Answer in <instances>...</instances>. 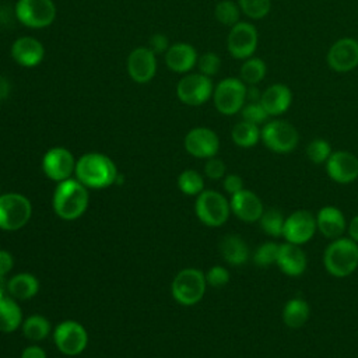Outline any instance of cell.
<instances>
[{"label":"cell","mask_w":358,"mask_h":358,"mask_svg":"<svg viewBox=\"0 0 358 358\" xmlns=\"http://www.w3.org/2000/svg\"><path fill=\"white\" fill-rule=\"evenodd\" d=\"M76 179L91 189H103L117 180L115 162L99 152H87L76 162Z\"/></svg>","instance_id":"cell-1"},{"label":"cell","mask_w":358,"mask_h":358,"mask_svg":"<svg viewBox=\"0 0 358 358\" xmlns=\"http://www.w3.org/2000/svg\"><path fill=\"white\" fill-rule=\"evenodd\" d=\"M88 187L78 179L59 182L53 193V210L64 221L80 218L88 207Z\"/></svg>","instance_id":"cell-2"},{"label":"cell","mask_w":358,"mask_h":358,"mask_svg":"<svg viewBox=\"0 0 358 358\" xmlns=\"http://www.w3.org/2000/svg\"><path fill=\"white\" fill-rule=\"evenodd\" d=\"M323 266L336 278H345L358 268V243L348 236L330 241L323 252Z\"/></svg>","instance_id":"cell-3"},{"label":"cell","mask_w":358,"mask_h":358,"mask_svg":"<svg viewBox=\"0 0 358 358\" xmlns=\"http://www.w3.org/2000/svg\"><path fill=\"white\" fill-rule=\"evenodd\" d=\"M260 141L275 154H288L298 147L299 133L292 123L273 119L260 129Z\"/></svg>","instance_id":"cell-4"},{"label":"cell","mask_w":358,"mask_h":358,"mask_svg":"<svg viewBox=\"0 0 358 358\" xmlns=\"http://www.w3.org/2000/svg\"><path fill=\"white\" fill-rule=\"evenodd\" d=\"M207 288L206 273L199 268H183L180 270L171 285V292L175 301L180 305L192 306L200 302Z\"/></svg>","instance_id":"cell-5"},{"label":"cell","mask_w":358,"mask_h":358,"mask_svg":"<svg viewBox=\"0 0 358 358\" xmlns=\"http://www.w3.org/2000/svg\"><path fill=\"white\" fill-rule=\"evenodd\" d=\"M197 218L207 227L224 225L231 214L229 200L217 190H203L194 203Z\"/></svg>","instance_id":"cell-6"},{"label":"cell","mask_w":358,"mask_h":358,"mask_svg":"<svg viewBox=\"0 0 358 358\" xmlns=\"http://www.w3.org/2000/svg\"><path fill=\"white\" fill-rule=\"evenodd\" d=\"M246 84L241 78L227 77L221 80L213 91V101L215 109L225 116H232L245 105L246 101Z\"/></svg>","instance_id":"cell-7"},{"label":"cell","mask_w":358,"mask_h":358,"mask_svg":"<svg viewBox=\"0 0 358 358\" xmlns=\"http://www.w3.org/2000/svg\"><path fill=\"white\" fill-rule=\"evenodd\" d=\"M32 214L31 201L21 193L0 194V229L17 231L27 225Z\"/></svg>","instance_id":"cell-8"},{"label":"cell","mask_w":358,"mask_h":358,"mask_svg":"<svg viewBox=\"0 0 358 358\" xmlns=\"http://www.w3.org/2000/svg\"><path fill=\"white\" fill-rule=\"evenodd\" d=\"M15 17L24 27L32 29L46 28L56 18V6L52 0H18Z\"/></svg>","instance_id":"cell-9"},{"label":"cell","mask_w":358,"mask_h":358,"mask_svg":"<svg viewBox=\"0 0 358 358\" xmlns=\"http://www.w3.org/2000/svg\"><path fill=\"white\" fill-rule=\"evenodd\" d=\"M53 341L62 354L76 357L85 350L88 334L81 323L76 320H64L53 330Z\"/></svg>","instance_id":"cell-10"},{"label":"cell","mask_w":358,"mask_h":358,"mask_svg":"<svg viewBox=\"0 0 358 358\" xmlns=\"http://www.w3.org/2000/svg\"><path fill=\"white\" fill-rule=\"evenodd\" d=\"M213 81L201 73H192L182 77L176 85L179 101L189 106H199L213 96Z\"/></svg>","instance_id":"cell-11"},{"label":"cell","mask_w":358,"mask_h":358,"mask_svg":"<svg viewBox=\"0 0 358 358\" xmlns=\"http://www.w3.org/2000/svg\"><path fill=\"white\" fill-rule=\"evenodd\" d=\"M316 232V217L309 210H295L285 217L282 228V238L285 242L303 246Z\"/></svg>","instance_id":"cell-12"},{"label":"cell","mask_w":358,"mask_h":358,"mask_svg":"<svg viewBox=\"0 0 358 358\" xmlns=\"http://www.w3.org/2000/svg\"><path fill=\"white\" fill-rule=\"evenodd\" d=\"M259 34L253 24L250 22H236L231 27L228 38H227V48L229 55L234 59L245 60L257 49Z\"/></svg>","instance_id":"cell-13"},{"label":"cell","mask_w":358,"mask_h":358,"mask_svg":"<svg viewBox=\"0 0 358 358\" xmlns=\"http://www.w3.org/2000/svg\"><path fill=\"white\" fill-rule=\"evenodd\" d=\"M76 162L71 151L64 147H53L45 152L42 158V169L49 179L63 182L70 179L74 173Z\"/></svg>","instance_id":"cell-14"},{"label":"cell","mask_w":358,"mask_h":358,"mask_svg":"<svg viewBox=\"0 0 358 358\" xmlns=\"http://www.w3.org/2000/svg\"><path fill=\"white\" fill-rule=\"evenodd\" d=\"M324 166L327 176L338 185H348L358 179V157L350 151H333Z\"/></svg>","instance_id":"cell-15"},{"label":"cell","mask_w":358,"mask_h":358,"mask_svg":"<svg viewBox=\"0 0 358 358\" xmlns=\"http://www.w3.org/2000/svg\"><path fill=\"white\" fill-rule=\"evenodd\" d=\"M327 64L337 73H348L358 67V41L354 38H340L326 56Z\"/></svg>","instance_id":"cell-16"},{"label":"cell","mask_w":358,"mask_h":358,"mask_svg":"<svg viewBox=\"0 0 358 358\" xmlns=\"http://www.w3.org/2000/svg\"><path fill=\"white\" fill-rule=\"evenodd\" d=\"M185 150L196 157L208 159L215 157L220 150V138L217 133L208 127H194L185 136Z\"/></svg>","instance_id":"cell-17"},{"label":"cell","mask_w":358,"mask_h":358,"mask_svg":"<svg viewBox=\"0 0 358 358\" xmlns=\"http://www.w3.org/2000/svg\"><path fill=\"white\" fill-rule=\"evenodd\" d=\"M127 73L134 83H150L157 73L155 53L145 46L133 49L127 57Z\"/></svg>","instance_id":"cell-18"},{"label":"cell","mask_w":358,"mask_h":358,"mask_svg":"<svg viewBox=\"0 0 358 358\" xmlns=\"http://www.w3.org/2000/svg\"><path fill=\"white\" fill-rule=\"evenodd\" d=\"M231 213L243 222H259L262 214L264 213V206L262 199L252 190L243 189L229 199Z\"/></svg>","instance_id":"cell-19"},{"label":"cell","mask_w":358,"mask_h":358,"mask_svg":"<svg viewBox=\"0 0 358 358\" xmlns=\"http://www.w3.org/2000/svg\"><path fill=\"white\" fill-rule=\"evenodd\" d=\"M275 266L288 277H301L308 267V257L302 246L282 242L280 243Z\"/></svg>","instance_id":"cell-20"},{"label":"cell","mask_w":358,"mask_h":358,"mask_svg":"<svg viewBox=\"0 0 358 358\" xmlns=\"http://www.w3.org/2000/svg\"><path fill=\"white\" fill-rule=\"evenodd\" d=\"M315 217L317 232L330 241L343 236V234L347 231V218L336 206L320 207Z\"/></svg>","instance_id":"cell-21"},{"label":"cell","mask_w":358,"mask_h":358,"mask_svg":"<svg viewBox=\"0 0 358 358\" xmlns=\"http://www.w3.org/2000/svg\"><path fill=\"white\" fill-rule=\"evenodd\" d=\"M11 59L22 67L38 66L45 56L43 45L34 36L17 38L10 49Z\"/></svg>","instance_id":"cell-22"},{"label":"cell","mask_w":358,"mask_h":358,"mask_svg":"<svg viewBox=\"0 0 358 358\" xmlns=\"http://www.w3.org/2000/svg\"><path fill=\"white\" fill-rule=\"evenodd\" d=\"M196 49L186 42H176L165 52V64L171 71L183 74L190 71L197 64Z\"/></svg>","instance_id":"cell-23"},{"label":"cell","mask_w":358,"mask_h":358,"mask_svg":"<svg viewBox=\"0 0 358 358\" xmlns=\"http://www.w3.org/2000/svg\"><path fill=\"white\" fill-rule=\"evenodd\" d=\"M259 102L263 105L268 116H280L291 106L292 92L288 85L275 83L262 92Z\"/></svg>","instance_id":"cell-24"},{"label":"cell","mask_w":358,"mask_h":358,"mask_svg":"<svg viewBox=\"0 0 358 358\" xmlns=\"http://www.w3.org/2000/svg\"><path fill=\"white\" fill-rule=\"evenodd\" d=\"M220 253L222 259L231 266H242L248 262L250 250L245 239L239 235H225L220 242Z\"/></svg>","instance_id":"cell-25"},{"label":"cell","mask_w":358,"mask_h":358,"mask_svg":"<svg viewBox=\"0 0 358 358\" xmlns=\"http://www.w3.org/2000/svg\"><path fill=\"white\" fill-rule=\"evenodd\" d=\"M281 317L288 329H301L310 317V306L303 298H291L282 306Z\"/></svg>","instance_id":"cell-26"},{"label":"cell","mask_w":358,"mask_h":358,"mask_svg":"<svg viewBox=\"0 0 358 358\" xmlns=\"http://www.w3.org/2000/svg\"><path fill=\"white\" fill-rule=\"evenodd\" d=\"M39 291V281L34 274L20 273L11 277L7 282V294L14 299H31Z\"/></svg>","instance_id":"cell-27"},{"label":"cell","mask_w":358,"mask_h":358,"mask_svg":"<svg viewBox=\"0 0 358 358\" xmlns=\"http://www.w3.org/2000/svg\"><path fill=\"white\" fill-rule=\"evenodd\" d=\"M22 324V312L10 295L0 296V331L13 333Z\"/></svg>","instance_id":"cell-28"},{"label":"cell","mask_w":358,"mask_h":358,"mask_svg":"<svg viewBox=\"0 0 358 358\" xmlns=\"http://www.w3.org/2000/svg\"><path fill=\"white\" fill-rule=\"evenodd\" d=\"M231 137L238 147L250 148L260 141V127L242 119L232 127Z\"/></svg>","instance_id":"cell-29"},{"label":"cell","mask_w":358,"mask_h":358,"mask_svg":"<svg viewBox=\"0 0 358 358\" xmlns=\"http://www.w3.org/2000/svg\"><path fill=\"white\" fill-rule=\"evenodd\" d=\"M22 334L31 341H41L50 333V323L42 315H31L22 320Z\"/></svg>","instance_id":"cell-30"},{"label":"cell","mask_w":358,"mask_h":358,"mask_svg":"<svg viewBox=\"0 0 358 358\" xmlns=\"http://www.w3.org/2000/svg\"><path fill=\"white\" fill-rule=\"evenodd\" d=\"M267 73V66L260 57H248L241 66V80L246 85L259 84Z\"/></svg>","instance_id":"cell-31"},{"label":"cell","mask_w":358,"mask_h":358,"mask_svg":"<svg viewBox=\"0 0 358 358\" xmlns=\"http://www.w3.org/2000/svg\"><path fill=\"white\" fill-rule=\"evenodd\" d=\"M284 221H285V215L280 210L268 208V210H264V213L262 214L259 220V225L266 235L271 238H278V236H282Z\"/></svg>","instance_id":"cell-32"},{"label":"cell","mask_w":358,"mask_h":358,"mask_svg":"<svg viewBox=\"0 0 358 358\" xmlns=\"http://www.w3.org/2000/svg\"><path fill=\"white\" fill-rule=\"evenodd\" d=\"M178 186L187 196H199L204 190V179L197 171L186 169L179 175Z\"/></svg>","instance_id":"cell-33"},{"label":"cell","mask_w":358,"mask_h":358,"mask_svg":"<svg viewBox=\"0 0 358 358\" xmlns=\"http://www.w3.org/2000/svg\"><path fill=\"white\" fill-rule=\"evenodd\" d=\"M305 152H306V157L308 159L315 164V165H322V164H326L329 157L331 155L333 150H331V145L327 140L324 138H313L308 143L306 148H305Z\"/></svg>","instance_id":"cell-34"},{"label":"cell","mask_w":358,"mask_h":358,"mask_svg":"<svg viewBox=\"0 0 358 358\" xmlns=\"http://www.w3.org/2000/svg\"><path fill=\"white\" fill-rule=\"evenodd\" d=\"M214 15L218 22L227 27H232L239 22L241 8L232 0H221L214 8Z\"/></svg>","instance_id":"cell-35"},{"label":"cell","mask_w":358,"mask_h":358,"mask_svg":"<svg viewBox=\"0 0 358 358\" xmlns=\"http://www.w3.org/2000/svg\"><path fill=\"white\" fill-rule=\"evenodd\" d=\"M278 249H280V243L267 241V242H264V243H262L256 248V250L253 252L252 259H253L255 264L259 266V267L273 266L277 262Z\"/></svg>","instance_id":"cell-36"},{"label":"cell","mask_w":358,"mask_h":358,"mask_svg":"<svg viewBox=\"0 0 358 358\" xmlns=\"http://www.w3.org/2000/svg\"><path fill=\"white\" fill-rule=\"evenodd\" d=\"M238 6L246 17L260 20L270 13L271 0H238Z\"/></svg>","instance_id":"cell-37"},{"label":"cell","mask_w":358,"mask_h":358,"mask_svg":"<svg viewBox=\"0 0 358 358\" xmlns=\"http://www.w3.org/2000/svg\"><path fill=\"white\" fill-rule=\"evenodd\" d=\"M241 113H242L243 120H248L257 126L262 123L264 124L268 119V113L266 112V109L263 108V105L259 101L249 102V103L243 105V108L241 109Z\"/></svg>","instance_id":"cell-38"},{"label":"cell","mask_w":358,"mask_h":358,"mask_svg":"<svg viewBox=\"0 0 358 358\" xmlns=\"http://www.w3.org/2000/svg\"><path fill=\"white\" fill-rule=\"evenodd\" d=\"M197 67H199V73H201L207 77H213L218 73V70L221 67V59L214 52H206L201 56H199Z\"/></svg>","instance_id":"cell-39"},{"label":"cell","mask_w":358,"mask_h":358,"mask_svg":"<svg viewBox=\"0 0 358 358\" xmlns=\"http://www.w3.org/2000/svg\"><path fill=\"white\" fill-rule=\"evenodd\" d=\"M229 271L227 267L224 266H213L208 268V271L206 273V281L207 285L214 287V288H221L224 285H227L229 282Z\"/></svg>","instance_id":"cell-40"},{"label":"cell","mask_w":358,"mask_h":358,"mask_svg":"<svg viewBox=\"0 0 358 358\" xmlns=\"http://www.w3.org/2000/svg\"><path fill=\"white\" fill-rule=\"evenodd\" d=\"M225 164L222 159L217 158V157H211L207 159L206 165H204V173L207 178L210 179H222L225 176Z\"/></svg>","instance_id":"cell-41"},{"label":"cell","mask_w":358,"mask_h":358,"mask_svg":"<svg viewBox=\"0 0 358 358\" xmlns=\"http://www.w3.org/2000/svg\"><path fill=\"white\" fill-rule=\"evenodd\" d=\"M222 187L224 190L232 196L241 190H243V179L236 173H228L222 178Z\"/></svg>","instance_id":"cell-42"},{"label":"cell","mask_w":358,"mask_h":358,"mask_svg":"<svg viewBox=\"0 0 358 358\" xmlns=\"http://www.w3.org/2000/svg\"><path fill=\"white\" fill-rule=\"evenodd\" d=\"M169 41L168 38L164 35V34H154L151 38H150V49L158 55V53H164L168 50L169 48Z\"/></svg>","instance_id":"cell-43"},{"label":"cell","mask_w":358,"mask_h":358,"mask_svg":"<svg viewBox=\"0 0 358 358\" xmlns=\"http://www.w3.org/2000/svg\"><path fill=\"white\" fill-rule=\"evenodd\" d=\"M14 260L7 250L0 249V275H6L13 268Z\"/></svg>","instance_id":"cell-44"},{"label":"cell","mask_w":358,"mask_h":358,"mask_svg":"<svg viewBox=\"0 0 358 358\" xmlns=\"http://www.w3.org/2000/svg\"><path fill=\"white\" fill-rule=\"evenodd\" d=\"M21 358H46V352L39 345H28L22 350Z\"/></svg>","instance_id":"cell-45"},{"label":"cell","mask_w":358,"mask_h":358,"mask_svg":"<svg viewBox=\"0 0 358 358\" xmlns=\"http://www.w3.org/2000/svg\"><path fill=\"white\" fill-rule=\"evenodd\" d=\"M347 234H348V238H351L354 242L358 243V214L354 215L347 222Z\"/></svg>","instance_id":"cell-46"},{"label":"cell","mask_w":358,"mask_h":358,"mask_svg":"<svg viewBox=\"0 0 358 358\" xmlns=\"http://www.w3.org/2000/svg\"><path fill=\"white\" fill-rule=\"evenodd\" d=\"M10 90H11L10 81L4 76H0V99L7 98L10 94Z\"/></svg>","instance_id":"cell-47"},{"label":"cell","mask_w":358,"mask_h":358,"mask_svg":"<svg viewBox=\"0 0 358 358\" xmlns=\"http://www.w3.org/2000/svg\"><path fill=\"white\" fill-rule=\"evenodd\" d=\"M7 282L6 275H0V296L7 295Z\"/></svg>","instance_id":"cell-48"}]
</instances>
